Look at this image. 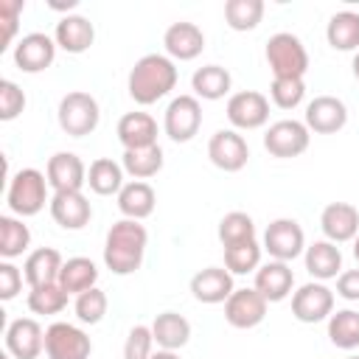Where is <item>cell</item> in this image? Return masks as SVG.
I'll return each mask as SVG.
<instances>
[{"instance_id":"cell-1","label":"cell","mask_w":359,"mask_h":359,"mask_svg":"<svg viewBox=\"0 0 359 359\" xmlns=\"http://www.w3.org/2000/svg\"><path fill=\"white\" fill-rule=\"evenodd\" d=\"M177 79H180V73H177L174 59H168L165 53H146L129 70L126 90L135 104L149 107V104H157L160 98H165L177 87Z\"/></svg>"},{"instance_id":"cell-2","label":"cell","mask_w":359,"mask_h":359,"mask_svg":"<svg viewBox=\"0 0 359 359\" xmlns=\"http://www.w3.org/2000/svg\"><path fill=\"white\" fill-rule=\"evenodd\" d=\"M149 233L135 219H121L107 230L104 241V264L112 275H132L140 269L146 255Z\"/></svg>"},{"instance_id":"cell-3","label":"cell","mask_w":359,"mask_h":359,"mask_svg":"<svg viewBox=\"0 0 359 359\" xmlns=\"http://www.w3.org/2000/svg\"><path fill=\"white\" fill-rule=\"evenodd\" d=\"M48 177L39 168H20L6 188V202L11 208L14 216L25 219V216H36L45 205H50L48 196Z\"/></svg>"},{"instance_id":"cell-4","label":"cell","mask_w":359,"mask_h":359,"mask_svg":"<svg viewBox=\"0 0 359 359\" xmlns=\"http://www.w3.org/2000/svg\"><path fill=\"white\" fill-rule=\"evenodd\" d=\"M264 56H266V65L275 79H303L309 70V50L300 42V36H294L289 31L272 34L266 39Z\"/></svg>"},{"instance_id":"cell-5","label":"cell","mask_w":359,"mask_h":359,"mask_svg":"<svg viewBox=\"0 0 359 359\" xmlns=\"http://www.w3.org/2000/svg\"><path fill=\"white\" fill-rule=\"evenodd\" d=\"M56 121L62 126L65 135L70 137H84L90 132H95L98 121H101V107L98 101L84 93V90H73L67 93L62 101H59V109H56Z\"/></svg>"},{"instance_id":"cell-6","label":"cell","mask_w":359,"mask_h":359,"mask_svg":"<svg viewBox=\"0 0 359 359\" xmlns=\"http://www.w3.org/2000/svg\"><path fill=\"white\" fill-rule=\"evenodd\" d=\"M202 126V104L196 95H177L165 107L163 129L174 143H188Z\"/></svg>"},{"instance_id":"cell-7","label":"cell","mask_w":359,"mask_h":359,"mask_svg":"<svg viewBox=\"0 0 359 359\" xmlns=\"http://www.w3.org/2000/svg\"><path fill=\"white\" fill-rule=\"evenodd\" d=\"M309 140H311V132L303 121H294V118H283V121H275L266 135H264V149L272 154V157H280V160H289V157H300L306 149H309Z\"/></svg>"},{"instance_id":"cell-8","label":"cell","mask_w":359,"mask_h":359,"mask_svg":"<svg viewBox=\"0 0 359 359\" xmlns=\"http://www.w3.org/2000/svg\"><path fill=\"white\" fill-rule=\"evenodd\" d=\"M45 353L48 359H90L93 342L73 323H50L45 328Z\"/></svg>"},{"instance_id":"cell-9","label":"cell","mask_w":359,"mask_h":359,"mask_svg":"<svg viewBox=\"0 0 359 359\" xmlns=\"http://www.w3.org/2000/svg\"><path fill=\"white\" fill-rule=\"evenodd\" d=\"M264 250L272 255V261H294L306 252V233L294 219H275L264 230Z\"/></svg>"},{"instance_id":"cell-10","label":"cell","mask_w":359,"mask_h":359,"mask_svg":"<svg viewBox=\"0 0 359 359\" xmlns=\"http://www.w3.org/2000/svg\"><path fill=\"white\" fill-rule=\"evenodd\" d=\"M292 314L300 323H323L334 314V292L323 280H309L292 294Z\"/></svg>"},{"instance_id":"cell-11","label":"cell","mask_w":359,"mask_h":359,"mask_svg":"<svg viewBox=\"0 0 359 359\" xmlns=\"http://www.w3.org/2000/svg\"><path fill=\"white\" fill-rule=\"evenodd\" d=\"M227 121L233 129H261L269 121V98L258 90H241L227 98Z\"/></svg>"},{"instance_id":"cell-12","label":"cell","mask_w":359,"mask_h":359,"mask_svg":"<svg viewBox=\"0 0 359 359\" xmlns=\"http://www.w3.org/2000/svg\"><path fill=\"white\" fill-rule=\"evenodd\" d=\"M56 39L42 34V31H31L25 36L17 39L14 45V65L22 70V73H42L53 65L56 59Z\"/></svg>"},{"instance_id":"cell-13","label":"cell","mask_w":359,"mask_h":359,"mask_svg":"<svg viewBox=\"0 0 359 359\" xmlns=\"http://www.w3.org/2000/svg\"><path fill=\"white\" fill-rule=\"evenodd\" d=\"M208 157H210V163L216 168H222L227 174H236V171H241L247 165L250 146L236 129H219L208 140Z\"/></svg>"},{"instance_id":"cell-14","label":"cell","mask_w":359,"mask_h":359,"mask_svg":"<svg viewBox=\"0 0 359 359\" xmlns=\"http://www.w3.org/2000/svg\"><path fill=\"white\" fill-rule=\"evenodd\" d=\"M266 300L264 294L252 286V289H236L227 300H224V320L233 325V328H255L264 323L266 317Z\"/></svg>"},{"instance_id":"cell-15","label":"cell","mask_w":359,"mask_h":359,"mask_svg":"<svg viewBox=\"0 0 359 359\" xmlns=\"http://www.w3.org/2000/svg\"><path fill=\"white\" fill-rule=\"evenodd\" d=\"M303 123L309 126V132L334 135V132H339L348 123V107L337 95H317V98H311L306 104Z\"/></svg>"},{"instance_id":"cell-16","label":"cell","mask_w":359,"mask_h":359,"mask_svg":"<svg viewBox=\"0 0 359 359\" xmlns=\"http://www.w3.org/2000/svg\"><path fill=\"white\" fill-rule=\"evenodd\" d=\"M6 351L14 359H36L45 351V331L34 317H17L6 328Z\"/></svg>"},{"instance_id":"cell-17","label":"cell","mask_w":359,"mask_h":359,"mask_svg":"<svg viewBox=\"0 0 359 359\" xmlns=\"http://www.w3.org/2000/svg\"><path fill=\"white\" fill-rule=\"evenodd\" d=\"M163 48H165V56L168 59H177V62H191L196 59L202 50H205V34L196 22H188V20H180V22H171L163 34Z\"/></svg>"},{"instance_id":"cell-18","label":"cell","mask_w":359,"mask_h":359,"mask_svg":"<svg viewBox=\"0 0 359 359\" xmlns=\"http://www.w3.org/2000/svg\"><path fill=\"white\" fill-rule=\"evenodd\" d=\"M45 177H48V185L53 188V194H59V191H81L87 185V165L73 151H56L53 157H48Z\"/></svg>"},{"instance_id":"cell-19","label":"cell","mask_w":359,"mask_h":359,"mask_svg":"<svg viewBox=\"0 0 359 359\" xmlns=\"http://www.w3.org/2000/svg\"><path fill=\"white\" fill-rule=\"evenodd\" d=\"M323 236L334 244L353 241L359 236V210L351 202H328L320 213Z\"/></svg>"},{"instance_id":"cell-20","label":"cell","mask_w":359,"mask_h":359,"mask_svg":"<svg viewBox=\"0 0 359 359\" xmlns=\"http://www.w3.org/2000/svg\"><path fill=\"white\" fill-rule=\"evenodd\" d=\"M48 210H50L53 222L59 227H65V230H81L93 219L90 199L81 191H59V194H53Z\"/></svg>"},{"instance_id":"cell-21","label":"cell","mask_w":359,"mask_h":359,"mask_svg":"<svg viewBox=\"0 0 359 359\" xmlns=\"http://www.w3.org/2000/svg\"><path fill=\"white\" fill-rule=\"evenodd\" d=\"M233 292L236 286H233V275L227 266H205L191 278V294L205 306L224 303Z\"/></svg>"},{"instance_id":"cell-22","label":"cell","mask_w":359,"mask_h":359,"mask_svg":"<svg viewBox=\"0 0 359 359\" xmlns=\"http://www.w3.org/2000/svg\"><path fill=\"white\" fill-rule=\"evenodd\" d=\"M294 272L286 261H266L255 269V289L264 294L266 303H280L292 294Z\"/></svg>"},{"instance_id":"cell-23","label":"cell","mask_w":359,"mask_h":359,"mask_svg":"<svg viewBox=\"0 0 359 359\" xmlns=\"http://www.w3.org/2000/svg\"><path fill=\"white\" fill-rule=\"evenodd\" d=\"M53 39L65 53H84L95 42V28L81 14H65L53 28Z\"/></svg>"},{"instance_id":"cell-24","label":"cell","mask_w":359,"mask_h":359,"mask_svg":"<svg viewBox=\"0 0 359 359\" xmlns=\"http://www.w3.org/2000/svg\"><path fill=\"white\" fill-rule=\"evenodd\" d=\"M115 135H118L123 151L126 149H146V146L157 143V121L149 112H126V115H121Z\"/></svg>"},{"instance_id":"cell-25","label":"cell","mask_w":359,"mask_h":359,"mask_svg":"<svg viewBox=\"0 0 359 359\" xmlns=\"http://www.w3.org/2000/svg\"><path fill=\"white\" fill-rule=\"evenodd\" d=\"M62 252L53 250V247H39L34 252H28L25 264H22V275H25V283L34 289V286H48V283H59V272H62Z\"/></svg>"},{"instance_id":"cell-26","label":"cell","mask_w":359,"mask_h":359,"mask_svg":"<svg viewBox=\"0 0 359 359\" xmlns=\"http://www.w3.org/2000/svg\"><path fill=\"white\" fill-rule=\"evenodd\" d=\"M303 258H306V272L314 280H331V278H339V272H342V252L328 238L309 244Z\"/></svg>"},{"instance_id":"cell-27","label":"cell","mask_w":359,"mask_h":359,"mask_svg":"<svg viewBox=\"0 0 359 359\" xmlns=\"http://www.w3.org/2000/svg\"><path fill=\"white\" fill-rule=\"evenodd\" d=\"M154 205H157V194L146 180H132L118 194V210L123 213V219L140 222L154 213Z\"/></svg>"},{"instance_id":"cell-28","label":"cell","mask_w":359,"mask_h":359,"mask_svg":"<svg viewBox=\"0 0 359 359\" xmlns=\"http://www.w3.org/2000/svg\"><path fill=\"white\" fill-rule=\"evenodd\" d=\"M233 87V76L227 67L222 65H202L194 70L191 76V90L196 98H205V101H219L230 93Z\"/></svg>"},{"instance_id":"cell-29","label":"cell","mask_w":359,"mask_h":359,"mask_svg":"<svg viewBox=\"0 0 359 359\" xmlns=\"http://www.w3.org/2000/svg\"><path fill=\"white\" fill-rule=\"evenodd\" d=\"M151 334H154V345H160L163 351H180L191 339V323L177 311H163L154 317Z\"/></svg>"},{"instance_id":"cell-30","label":"cell","mask_w":359,"mask_h":359,"mask_svg":"<svg viewBox=\"0 0 359 359\" xmlns=\"http://www.w3.org/2000/svg\"><path fill=\"white\" fill-rule=\"evenodd\" d=\"M123 165L121 163H115L112 157H98V160H93L90 163V168H87V185H90V191L93 194H98V196H118L121 194V188L126 185L123 182Z\"/></svg>"},{"instance_id":"cell-31","label":"cell","mask_w":359,"mask_h":359,"mask_svg":"<svg viewBox=\"0 0 359 359\" xmlns=\"http://www.w3.org/2000/svg\"><path fill=\"white\" fill-rule=\"evenodd\" d=\"M98 280V266L84 258V255H76V258H67L62 264V272H59V286L67 292V294H81L87 289H93Z\"/></svg>"},{"instance_id":"cell-32","label":"cell","mask_w":359,"mask_h":359,"mask_svg":"<svg viewBox=\"0 0 359 359\" xmlns=\"http://www.w3.org/2000/svg\"><path fill=\"white\" fill-rule=\"evenodd\" d=\"M325 39L334 50H359V14L337 11L325 25Z\"/></svg>"},{"instance_id":"cell-33","label":"cell","mask_w":359,"mask_h":359,"mask_svg":"<svg viewBox=\"0 0 359 359\" xmlns=\"http://www.w3.org/2000/svg\"><path fill=\"white\" fill-rule=\"evenodd\" d=\"M31 247V230L22 219L17 216H0V255L3 261L20 258Z\"/></svg>"},{"instance_id":"cell-34","label":"cell","mask_w":359,"mask_h":359,"mask_svg":"<svg viewBox=\"0 0 359 359\" xmlns=\"http://www.w3.org/2000/svg\"><path fill=\"white\" fill-rule=\"evenodd\" d=\"M121 165L129 177L149 180L163 168V149H160V143L146 146V149H126L121 157Z\"/></svg>"},{"instance_id":"cell-35","label":"cell","mask_w":359,"mask_h":359,"mask_svg":"<svg viewBox=\"0 0 359 359\" xmlns=\"http://www.w3.org/2000/svg\"><path fill=\"white\" fill-rule=\"evenodd\" d=\"M328 339L331 345L342 351L359 348V311L353 309H339L328 317Z\"/></svg>"},{"instance_id":"cell-36","label":"cell","mask_w":359,"mask_h":359,"mask_svg":"<svg viewBox=\"0 0 359 359\" xmlns=\"http://www.w3.org/2000/svg\"><path fill=\"white\" fill-rule=\"evenodd\" d=\"M264 17V0H227L224 3V22L233 31H252Z\"/></svg>"},{"instance_id":"cell-37","label":"cell","mask_w":359,"mask_h":359,"mask_svg":"<svg viewBox=\"0 0 359 359\" xmlns=\"http://www.w3.org/2000/svg\"><path fill=\"white\" fill-rule=\"evenodd\" d=\"M261 252H264V247L255 238L241 241V244H233V247H224V266L230 269V275L255 272L261 266Z\"/></svg>"},{"instance_id":"cell-38","label":"cell","mask_w":359,"mask_h":359,"mask_svg":"<svg viewBox=\"0 0 359 359\" xmlns=\"http://www.w3.org/2000/svg\"><path fill=\"white\" fill-rule=\"evenodd\" d=\"M255 238V222L250 213L244 210H230L222 216L219 222V241L222 247H233V244H241V241H250Z\"/></svg>"},{"instance_id":"cell-39","label":"cell","mask_w":359,"mask_h":359,"mask_svg":"<svg viewBox=\"0 0 359 359\" xmlns=\"http://www.w3.org/2000/svg\"><path fill=\"white\" fill-rule=\"evenodd\" d=\"M67 292L59 283H48V286H34L28 292V309L34 314H59L67 306Z\"/></svg>"},{"instance_id":"cell-40","label":"cell","mask_w":359,"mask_h":359,"mask_svg":"<svg viewBox=\"0 0 359 359\" xmlns=\"http://www.w3.org/2000/svg\"><path fill=\"white\" fill-rule=\"evenodd\" d=\"M107 306H109L107 292H104V289H98V286H93V289H87V292L76 294L73 311H76L79 323H84V325H95V323H101V320H104Z\"/></svg>"},{"instance_id":"cell-41","label":"cell","mask_w":359,"mask_h":359,"mask_svg":"<svg viewBox=\"0 0 359 359\" xmlns=\"http://www.w3.org/2000/svg\"><path fill=\"white\" fill-rule=\"evenodd\" d=\"M269 98L280 109H294L306 98V81L303 79H272L269 84Z\"/></svg>"},{"instance_id":"cell-42","label":"cell","mask_w":359,"mask_h":359,"mask_svg":"<svg viewBox=\"0 0 359 359\" xmlns=\"http://www.w3.org/2000/svg\"><path fill=\"white\" fill-rule=\"evenodd\" d=\"M154 348V334L151 325H132L123 342V359H151Z\"/></svg>"},{"instance_id":"cell-43","label":"cell","mask_w":359,"mask_h":359,"mask_svg":"<svg viewBox=\"0 0 359 359\" xmlns=\"http://www.w3.org/2000/svg\"><path fill=\"white\" fill-rule=\"evenodd\" d=\"M22 109H25V93L14 81L3 79L0 81V121H14Z\"/></svg>"},{"instance_id":"cell-44","label":"cell","mask_w":359,"mask_h":359,"mask_svg":"<svg viewBox=\"0 0 359 359\" xmlns=\"http://www.w3.org/2000/svg\"><path fill=\"white\" fill-rule=\"evenodd\" d=\"M22 8H25L22 0H0V25H3V39H0L3 45H0V50H6L11 45V39L17 34V20H20Z\"/></svg>"},{"instance_id":"cell-45","label":"cell","mask_w":359,"mask_h":359,"mask_svg":"<svg viewBox=\"0 0 359 359\" xmlns=\"http://www.w3.org/2000/svg\"><path fill=\"white\" fill-rule=\"evenodd\" d=\"M22 272L11 261H0V300H14L22 289Z\"/></svg>"},{"instance_id":"cell-46","label":"cell","mask_w":359,"mask_h":359,"mask_svg":"<svg viewBox=\"0 0 359 359\" xmlns=\"http://www.w3.org/2000/svg\"><path fill=\"white\" fill-rule=\"evenodd\" d=\"M337 294L348 303H356L359 300V269H345L339 272L337 278Z\"/></svg>"},{"instance_id":"cell-47","label":"cell","mask_w":359,"mask_h":359,"mask_svg":"<svg viewBox=\"0 0 359 359\" xmlns=\"http://www.w3.org/2000/svg\"><path fill=\"white\" fill-rule=\"evenodd\" d=\"M151 359H180V353H177V351H163V348H160V351L151 353Z\"/></svg>"},{"instance_id":"cell-48","label":"cell","mask_w":359,"mask_h":359,"mask_svg":"<svg viewBox=\"0 0 359 359\" xmlns=\"http://www.w3.org/2000/svg\"><path fill=\"white\" fill-rule=\"evenodd\" d=\"M50 8H56V11H70V8H76V0H67V3H50Z\"/></svg>"},{"instance_id":"cell-49","label":"cell","mask_w":359,"mask_h":359,"mask_svg":"<svg viewBox=\"0 0 359 359\" xmlns=\"http://www.w3.org/2000/svg\"><path fill=\"white\" fill-rule=\"evenodd\" d=\"M351 67H353V76L359 79V50H356V56H353V65H351Z\"/></svg>"},{"instance_id":"cell-50","label":"cell","mask_w":359,"mask_h":359,"mask_svg":"<svg viewBox=\"0 0 359 359\" xmlns=\"http://www.w3.org/2000/svg\"><path fill=\"white\" fill-rule=\"evenodd\" d=\"M353 258H356V261H359V236H356V238H353Z\"/></svg>"},{"instance_id":"cell-51","label":"cell","mask_w":359,"mask_h":359,"mask_svg":"<svg viewBox=\"0 0 359 359\" xmlns=\"http://www.w3.org/2000/svg\"><path fill=\"white\" fill-rule=\"evenodd\" d=\"M0 359H11V353H8V351H6V353H3V356H0Z\"/></svg>"},{"instance_id":"cell-52","label":"cell","mask_w":359,"mask_h":359,"mask_svg":"<svg viewBox=\"0 0 359 359\" xmlns=\"http://www.w3.org/2000/svg\"><path fill=\"white\" fill-rule=\"evenodd\" d=\"M345 359H359V356H345Z\"/></svg>"}]
</instances>
